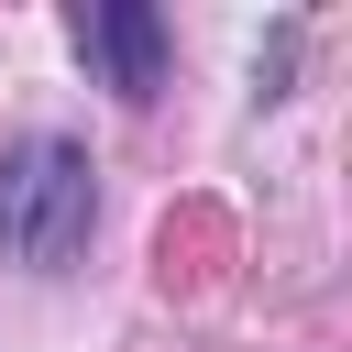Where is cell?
<instances>
[{"instance_id": "6da1fadb", "label": "cell", "mask_w": 352, "mask_h": 352, "mask_svg": "<svg viewBox=\"0 0 352 352\" xmlns=\"http://www.w3.org/2000/svg\"><path fill=\"white\" fill-rule=\"evenodd\" d=\"M88 220H99V187H88V154L66 132H22L0 154V264L22 275H66L88 253Z\"/></svg>"}, {"instance_id": "7a4b0ae2", "label": "cell", "mask_w": 352, "mask_h": 352, "mask_svg": "<svg viewBox=\"0 0 352 352\" xmlns=\"http://www.w3.org/2000/svg\"><path fill=\"white\" fill-rule=\"evenodd\" d=\"M77 55H88L99 88H121L132 110L165 88V22H154L143 0H88V11H77Z\"/></svg>"}]
</instances>
